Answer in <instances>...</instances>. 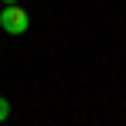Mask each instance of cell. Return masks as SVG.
<instances>
[{"instance_id":"2","label":"cell","mask_w":126,"mask_h":126,"mask_svg":"<svg viewBox=\"0 0 126 126\" xmlns=\"http://www.w3.org/2000/svg\"><path fill=\"white\" fill-rule=\"evenodd\" d=\"M7 116H10V102H7V99H3V95H0V123H3V119H7Z\"/></svg>"},{"instance_id":"1","label":"cell","mask_w":126,"mask_h":126,"mask_svg":"<svg viewBox=\"0 0 126 126\" xmlns=\"http://www.w3.org/2000/svg\"><path fill=\"white\" fill-rule=\"evenodd\" d=\"M0 27H3L7 34H24V31L31 27V17H27V10H24L21 3H3V10H0Z\"/></svg>"},{"instance_id":"3","label":"cell","mask_w":126,"mask_h":126,"mask_svg":"<svg viewBox=\"0 0 126 126\" xmlns=\"http://www.w3.org/2000/svg\"><path fill=\"white\" fill-rule=\"evenodd\" d=\"M3 3H17V0H3Z\"/></svg>"}]
</instances>
